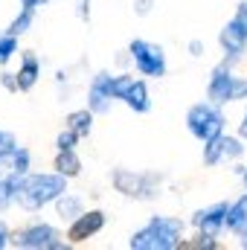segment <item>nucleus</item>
I'll list each match as a JSON object with an SVG mask.
<instances>
[{"mask_svg": "<svg viewBox=\"0 0 247 250\" xmlns=\"http://www.w3.org/2000/svg\"><path fill=\"white\" fill-rule=\"evenodd\" d=\"M184 221L175 215H154L148 218V224H143L131 239V250H175L184 248Z\"/></svg>", "mask_w": 247, "mask_h": 250, "instance_id": "1", "label": "nucleus"}, {"mask_svg": "<svg viewBox=\"0 0 247 250\" xmlns=\"http://www.w3.org/2000/svg\"><path fill=\"white\" fill-rule=\"evenodd\" d=\"M67 192V178L59 172H44V175H23L18 189V204L26 212H38L47 204H56Z\"/></svg>", "mask_w": 247, "mask_h": 250, "instance_id": "2", "label": "nucleus"}, {"mask_svg": "<svg viewBox=\"0 0 247 250\" xmlns=\"http://www.w3.org/2000/svg\"><path fill=\"white\" fill-rule=\"evenodd\" d=\"M111 184H114L117 192H123L125 198L151 201L160 192L163 175H157V172H134V169H114L111 172Z\"/></svg>", "mask_w": 247, "mask_h": 250, "instance_id": "3", "label": "nucleus"}, {"mask_svg": "<svg viewBox=\"0 0 247 250\" xmlns=\"http://www.w3.org/2000/svg\"><path fill=\"white\" fill-rule=\"evenodd\" d=\"M206 96L215 105H227V102L247 99V79L233 76L230 62L218 64V67H212V76H209V84H206Z\"/></svg>", "mask_w": 247, "mask_h": 250, "instance_id": "4", "label": "nucleus"}, {"mask_svg": "<svg viewBox=\"0 0 247 250\" xmlns=\"http://www.w3.org/2000/svg\"><path fill=\"white\" fill-rule=\"evenodd\" d=\"M186 128H189V134L195 140L206 143V140L224 134V114H221V108L212 99L209 102H198V105H192L186 111Z\"/></svg>", "mask_w": 247, "mask_h": 250, "instance_id": "5", "label": "nucleus"}, {"mask_svg": "<svg viewBox=\"0 0 247 250\" xmlns=\"http://www.w3.org/2000/svg\"><path fill=\"white\" fill-rule=\"evenodd\" d=\"M218 44H221V50H224V56H227L230 64L247 53V0H242V3L236 6L233 18L221 26Z\"/></svg>", "mask_w": 247, "mask_h": 250, "instance_id": "6", "label": "nucleus"}, {"mask_svg": "<svg viewBox=\"0 0 247 250\" xmlns=\"http://www.w3.org/2000/svg\"><path fill=\"white\" fill-rule=\"evenodd\" d=\"M128 56H131L134 67H137L143 76H148V79L166 76V53H163L160 44H151V41H145V38H134V41L128 44Z\"/></svg>", "mask_w": 247, "mask_h": 250, "instance_id": "7", "label": "nucleus"}, {"mask_svg": "<svg viewBox=\"0 0 247 250\" xmlns=\"http://www.w3.org/2000/svg\"><path fill=\"white\" fill-rule=\"evenodd\" d=\"M12 245L21 250H62L64 242H62V233L53 227V224H29L23 230H18L12 236Z\"/></svg>", "mask_w": 247, "mask_h": 250, "instance_id": "8", "label": "nucleus"}, {"mask_svg": "<svg viewBox=\"0 0 247 250\" xmlns=\"http://www.w3.org/2000/svg\"><path fill=\"white\" fill-rule=\"evenodd\" d=\"M245 154V146L239 137H227V134H218L212 140L204 143V163L206 166H218V163H227V160H239Z\"/></svg>", "mask_w": 247, "mask_h": 250, "instance_id": "9", "label": "nucleus"}, {"mask_svg": "<svg viewBox=\"0 0 247 250\" xmlns=\"http://www.w3.org/2000/svg\"><path fill=\"white\" fill-rule=\"evenodd\" d=\"M227 212H230V204L227 201H218V204H209L204 209H198L192 215V227L198 233H206V236H218L224 227H227Z\"/></svg>", "mask_w": 247, "mask_h": 250, "instance_id": "10", "label": "nucleus"}, {"mask_svg": "<svg viewBox=\"0 0 247 250\" xmlns=\"http://www.w3.org/2000/svg\"><path fill=\"white\" fill-rule=\"evenodd\" d=\"M114 76L111 73H96L90 87H87V108L93 114H108L111 111V102H114Z\"/></svg>", "mask_w": 247, "mask_h": 250, "instance_id": "11", "label": "nucleus"}, {"mask_svg": "<svg viewBox=\"0 0 247 250\" xmlns=\"http://www.w3.org/2000/svg\"><path fill=\"white\" fill-rule=\"evenodd\" d=\"M102 227H105V212H102V209H87V212H82L79 218L70 221L67 239H70V245H84V242L93 239Z\"/></svg>", "mask_w": 247, "mask_h": 250, "instance_id": "12", "label": "nucleus"}, {"mask_svg": "<svg viewBox=\"0 0 247 250\" xmlns=\"http://www.w3.org/2000/svg\"><path fill=\"white\" fill-rule=\"evenodd\" d=\"M123 102L134 111V114H148L151 111V96H148V84L143 79H134L123 93Z\"/></svg>", "mask_w": 247, "mask_h": 250, "instance_id": "13", "label": "nucleus"}, {"mask_svg": "<svg viewBox=\"0 0 247 250\" xmlns=\"http://www.w3.org/2000/svg\"><path fill=\"white\" fill-rule=\"evenodd\" d=\"M38 79H41V62L35 59V53H23L21 67H18V84H21V90L23 93L32 90L38 84Z\"/></svg>", "mask_w": 247, "mask_h": 250, "instance_id": "14", "label": "nucleus"}, {"mask_svg": "<svg viewBox=\"0 0 247 250\" xmlns=\"http://www.w3.org/2000/svg\"><path fill=\"white\" fill-rule=\"evenodd\" d=\"M227 230L236 233L239 239L247 236V195H242L239 201L230 204V212H227Z\"/></svg>", "mask_w": 247, "mask_h": 250, "instance_id": "15", "label": "nucleus"}, {"mask_svg": "<svg viewBox=\"0 0 247 250\" xmlns=\"http://www.w3.org/2000/svg\"><path fill=\"white\" fill-rule=\"evenodd\" d=\"M21 181H23V175H18V172H9V175H3V178H0V212H3V209H9V207L18 201Z\"/></svg>", "mask_w": 247, "mask_h": 250, "instance_id": "16", "label": "nucleus"}, {"mask_svg": "<svg viewBox=\"0 0 247 250\" xmlns=\"http://www.w3.org/2000/svg\"><path fill=\"white\" fill-rule=\"evenodd\" d=\"M56 212H59L62 221H73V218H79L84 212V201L79 195H73V192H64L62 198L56 201Z\"/></svg>", "mask_w": 247, "mask_h": 250, "instance_id": "17", "label": "nucleus"}, {"mask_svg": "<svg viewBox=\"0 0 247 250\" xmlns=\"http://www.w3.org/2000/svg\"><path fill=\"white\" fill-rule=\"evenodd\" d=\"M53 169L64 175L67 181L70 178H76L79 172H82V160H79V154H76V148H67V151H59L56 154V163H53Z\"/></svg>", "mask_w": 247, "mask_h": 250, "instance_id": "18", "label": "nucleus"}, {"mask_svg": "<svg viewBox=\"0 0 247 250\" xmlns=\"http://www.w3.org/2000/svg\"><path fill=\"white\" fill-rule=\"evenodd\" d=\"M93 111L90 108H82V111H73L70 117H67V128H73L79 137H87L90 131H93Z\"/></svg>", "mask_w": 247, "mask_h": 250, "instance_id": "19", "label": "nucleus"}, {"mask_svg": "<svg viewBox=\"0 0 247 250\" xmlns=\"http://www.w3.org/2000/svg\"><path fill=\"white\" fill-rule=\"evenodd\" d=\"M32 23H35V12H32V9H21V12H18V18L6 26V32L21 38L23 32H29V26H32Z\"/></svg>", "mask_w": 247, "mask_h": 250, "instance_id": "20", "label": "nucleus"}, {"mask_svg": "<svg viewBox=\"0 0 247 250\" xmlns=\"http://www.w3.org/2000/svg\"><path fill=\"white\" fill-rule=\"evenodd\" d=\"M29 166H32V154H29V148L18 146L15 154H12V172H18V175H29Z\"/></svg>", "mask_w": 247, "mask_h": 250, "instance_id": "21", "label": "nucleus"}, {"mask_svg": "<svg viewBox=\"0 0 247 250\" xmlns=\"http://www.w3.org/2000/svg\"><path fill=\"white\" fill-rule=\"evenodd\" d=\"M15 53H18V35L3 32V35H0V64H6Z\"/></svg>", "mask_w": 247, "mask_h": 250, "instance_id": "22", "label": "nucleus"}, {"mask_svg": "<svg viewBox=\"0 0 247 250\" xmlns=\"http://www.w3.org/2000/svg\"><path fill=\"white\" fill-rule=\"evenodd\" d=\"M15 148H18L15 134H9V131H3V128H0V163H3V160H12Z\"/></svg>", "mask_w": 247, "mask_h": 250, "instance_id": "23", "label": "nucleus"}, {"mask_svg": "<svg viewBox=\"0 0 247 250\" xmlns=\"http://www.w3.org/2000/svg\"><path fill=\"white\" fill-rule=\"evenodd\" d=\"M76 143H79V134H76L73 128H64L62 134L56 137V148H59V151H67V148H76Z\"/></svg>", "mask_w": 247, "mask_h": 250, "instance_id": "24", "label": "nucleus"}, {"mask_svg": "<svg viewBox=\"0 0 247 250\" xmlns=\"http://www.w3.org/2000/svg\"><path fill=\"white\" fill-rule=\"evenodd\" d=\"M218 236H206V233H198V239L195 242H184V248H204V250H215L218 248V242H215Z\"/></svg>", "mask_w": 247, "mask_h": 250, "instance_id": "25", "label": "nucleus"}, {"mask_svg": "<svg viewBox=\"0 0 247 250\" xmlns=\"http://www.w3.org/2000/svg\"><path fill=\"white\" fill-rule=\"evenodd\" d=\"M0 84L9 90V93H18L21 84H18V73H0Z\"/></svg>", "mask_w": 247, "mask_h": 250, "instance_id": "26", "label": "nucleus"}, {"mask_svg": "<svg viewBox=\"0 0 247 250\" xmlns=\"http://www.w3.org/2000/svg\"><path fill=\"white\" fill-rule=\"evenodd\" d=\"M151 9H154V0H134V15H137V18L151 15Z\"/></svg>", "mask_w": 247, "mask_h": 250, "instance_id": "27", "label": "nucleus"}, {"mask_svg": "<svg viewBox=\"0 0 247 250\" xmlns=\"http://www.w3.org/2000/svg\"><path fill=\"white\" fill-rule=\"evenodd\" d=\"M204 50H206V47H204V41H201V38H192V41H189V56H192V59H201V56H204Z\"/></svg>", "mask_w": 247, "mask_h": 250, "instance_id": "28", "label": "nucleus"}, {"mask_svg": "<svg viewBox=\"0 0 247 250\" xmlns=\"http://www.w3.org/2000/svg\"><path fill=\"white\" fill-rule=\"evenodd\" d=\"M6 245H12V233H9L6 221H0V250L6 248Z\"/></svg>", "mask_w": 247, "mask_h": 250, "instance_id": "29", "label": "nucleus"}, {"mask_svg": "<svg viewBox=\"0 0 247 250\" xmlns=\"http://www.w3.org/2000/svg\"><path fill=\"white\" fill-rule=\"evenodd\" d=\"M79 18H82V21L90 18V0H79Z\"/></svg>", "mask_w": 247, "mask_h": 250, "instance_id": "30", "label": "nucleus"}, {"mask_svg": "<svg viewBox=\"0 0 247 250\" xmlns=\"http://www.w3.org/2000/svg\"><path fill=\"white\" fill-rule=\"evenodd\" d=\"M47 3H50V0H21V9H32V12H35L38 6H47Z\"/></svg>", "mask_w": 247, "mask_h": 250, "instance_id": "31", "label": "nucleus"}, {"mask_svg": "<svg viewBox=\"0 0 247 250\" xmlns=\"http://www.w3.org/2000/svg\"><path fill=\"white\" fill-rule=\"evenodd\" d=\"M239 134H242V140H247V111L242 117V123H239Z\"/></svg>", "mask_w": 247, "mask_h": 250, "instance_id": "32", "label": "nucleus"}, {"mask_svg": "<svg viewBox=\"0 0 247 250\" xmlns=\"http://www.w3.org/2000/svg\"><path fill=\"white\" fill-rule=\"evenodd\" d=\"M242 181H245V187H247V166L242 169Z\"/></svg>", "mask_w": 247, "mask_h": 250, "instance_id": "33", "label": "nucleus"}, {"mask_svg": "<svg viewBox=\"0 0 247 250\" xmlns=\"http://www.w3.org/2000/svg\"><path fill=\"white\" fill-rule=\"evenodd\" d=\"M242 248H245V250H247V236H245V239H242Z\"/></svg>", "mask_w": 247, "mask_h": 250, "instance_id": "34", "label": "nucleus"}, {"mask_svg": "<svg viewBox=\"0 0 247 250\" xmlns=\"http://www.w3.org/2000/svg\"><path fill=\"white\" fill-rule=\"evenodd\" d=\"M0 178H3V175H0Z\"/></svg>", "mask_w": 247, "mask_h": 250, "instance_id": "35", "label": "nucleus"}]
</instances>
